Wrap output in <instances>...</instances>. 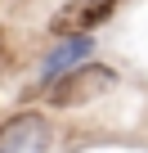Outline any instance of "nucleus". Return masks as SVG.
Masks as SVG:
<instances>
[{"label":"nucleus","instance_id":"2","mask_svg":"<svg viewBox=\"0 0 148 153\" xmlns=\"http://www.w3.org/2000/svg\"><path fill=\"white\" fill-rule=\"evenodd\" d=\"M117 0H77V5H67L58 18H54V32L58 36H72V32H85V27H99L108 14H112Z\"/></svg>","mask_w":148,"mask_h":153},{"label":"nucleus","instance_id":"4","mask_svg":"<svg viewBox=\"0 0 148 153\" xmlns=\"http://www.w3.org/2000/svg\"><path fill=\"white\" fill-rule=\"evenodd\" d=\"M94 54V41L90 36H72L67 45H58L49 59H45V68H40V76H45V81H58V76H67V72H77L85 59Z\"/></svg>","mask_w":148,"mask_h":153},{"label":"nucleus","instance_id":"1","mask_svg":"<svg viewBox=\"0 0 148 153\" xmlns=\"http://www.w3.org/2000/svg\"><path fill=\"white\" fill-rule=\"evenodd\" d=\"M108 86H112V72H108V68L81 63L77 72H67V76H58V81H49V104H54V108H72V104L94 99V95L108 90Z\"/></svg>","mask_w":148,"mask_h":153},{"label":"nucleus","instance_id":"3","mask_svg":"<svg viewBox=\"0 0 148 153\" xmlns=\"http://www.w3.org/2000/svg\"><path fill=\"white\" fill-rule=\"evenodd\" d=\"M40 144H45V122L36 113L14 117L5 131H0V153H36Z\"/></svg>","mask_w":148,"mask_h":153}]
</instances>
